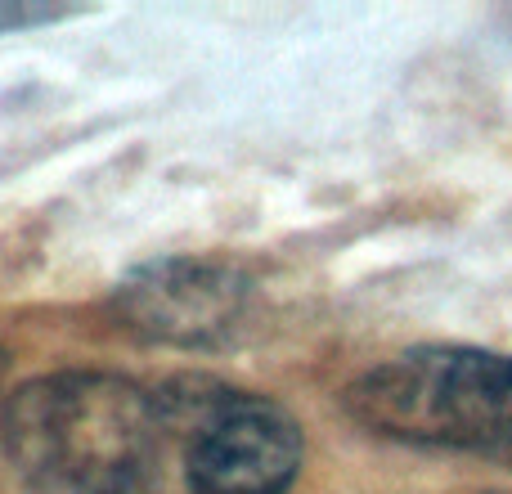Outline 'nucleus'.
I'll return each instance as SVG.
<instances>
[{
  "label": "nucleus",
  "instance_id": "1",
  "mask_svg": "<svg viewBox=\"0 0 512 494\" xmlns=\"http://www.w3.org/2000/svg\"><path fill=\"white\" fill-rule=\"evenodd\" d=\"M149 387L99 369L32 378L0 409V445L32 494H140L162 445Z\"/></svg>",
  "mask_w": 512,
  "mask_h": 494
},
{
  "label": "nucleus",
  "instance_id": "2",
  "mask_svg": "<svg viewBox=\"0 0 512 494\" xmlns=\"http://www.w3.org/2000/svg\"><path fill=\"white\" fill-rule=\"evenodd\" d=\"M346 414L373 436L432 450L512 445V355L414 346L346 387Z\"/></svg>",
  "mask_w": 512,
  "mask_h": 494
},
{
  "label": "nucleus",
  "instance_id": "3",
  "mask_svg": "<svg viewBox=\"0 0 512 494\" xmlns=\"http://www.w3.org/2000/svg\"><path fill=\"white\" fill-rule=\"evenodd\" d=\"M162 432L180 436L189 494H288L306 459V436L283 405L207 378L153 391Z\"/></svg>",
  "mask_w": 512,
  "mask_h": 494
},
{
  "label": "nucleus",
  "instance_id": "4",
  "mask_svg": "<svg viewBox=\"0 0 512 494\" xmlns=\"http://www.w3.org/2000/svg\"><path fill=\"white\" fill-rule=\"evenodd\" d=\"M122 328L158 346H221L248 310V279L207 256H162L131 270L113 292Z\"/></svg>",
  "mask_w": 512,
  "mask_h": 494
},
{
  "label": "nucleus",
  "instance_id": "5",
  "mask_svg": "<svg viewBox=\"0 0 512 494\" xmlns=\"http://www.w3.org/2000/svg\"><path fill=\"white\" fill-rule=\"evenodd\" d=\"M68 9L63 5H27V0H0V36L9 32H27V27H45L54 18H63Z\"/></svg>",
  "mask_w": 512,
  "mask_h": 494
},
{
  "label": "nucleus",
  "instance_id": "6",
  "mask_svg": "<svg viewBox=\"0 0 512 494\" xmlns=\"http://www.w3.org/2000/svg\"><path fill=\"white\" fill-rule=\"evenodd\" d=\"M0 378H5V346H0Z\"/></svg>",
  "mask_w": 512,
  "mask_h": 494
}]
</instances>
